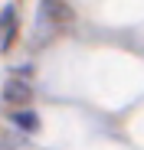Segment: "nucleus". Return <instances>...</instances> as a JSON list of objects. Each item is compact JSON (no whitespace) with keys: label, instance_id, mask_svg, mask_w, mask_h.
<instances>
[{"label":"nucleus","instance_id":"nucleus-1","mask_svg":"<svg viewBox=\"0 0 144 150\" xmlns=\"http://www.w3.org/2000/svg\"><path fill=\"white\" fill-rule=\"evenodd\" d=\"M4 98H7V101H13V105H26L30 98H33V88L23 82V79H13V82H7Z\"/></svg>","mask_w":144,"mask_h":150},{"label":"nucleus","instance_id":"nucleus-4","mask_svg":"<svg viewBox=\"0 0 144 150\" xmlns=\"http://www.w3.org/2000/svg\"><path fill=\"white\" fill-rule=\"evenodd\" d=\"M13 124L23 127V131H39V117H36L33 111H16V114H13Z\"/></svg>","mask_w":144,"mask_h":150},{"label":"nucleus","instance_id":"nucleus-3","mask_svg":"<svg viewBox=\"0 0 144 150\" xmlns=\"http://www.w3.org/2000/svg\"><path fill=\"white\" fill-rule=\"evenodd\" d=\"M43 13H53V20H56V23L72 20V10L62 4V0H46V4H43Z\"/></svg>","mask_w":144,"mask_h":150},{"label":"nucleus","instance_id":"nucleus-2","mask_svg":"<svg viewBox=\"0 0 144 150\" xmlns=\"http://www.w3.org/2000/svg\"><path fill=\"white\" fill-rule=\"evenodd\" d=\"M13 30H16V13H13V7H7L4 16H0V49H7V46H10Z\"/></svg>","mask_w":144,"mask_h":150}]
</instances>
